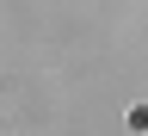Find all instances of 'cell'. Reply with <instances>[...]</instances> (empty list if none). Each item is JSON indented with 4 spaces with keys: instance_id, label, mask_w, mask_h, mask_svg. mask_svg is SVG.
Masks as SVG:
<instances>
[]
</instances>
